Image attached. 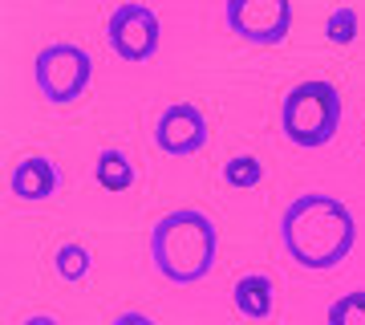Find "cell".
Masks as SVG:
<instances>
[{
    "mask_svg": "<svg viewBox=\"0 0 365 325\" xmlns=\"http://www.w3.org/2000/svg\"><path fill=\"white\" fill-rule=\"evenodd\" d=\"M21 325H61L57 317H49V313H33V317H25Z\"/></svg>",
    "mask_w": 365,
    "mask_h": 325,
    "instance_id": "16",
    "label": "cell"
},
{
    "mask_svg": "<svg viewBox=\"0 0 365 325\" xmlns=\"http://www.w3.org/2000/svg\"><path fill=\"white\" fill-rule=\"evenodd\" d=\"M110 325H158L155 317H146V313H138V309H130V313H118Z\"/></svg>",
    "mask_w": 365,
    "mask_h": 325,
    "instance_id": "15",
    "label": "cell"
},
{
    "mask_svg": "<svg viewBox=\"0 0 365 325\" xmlns=\"http://www.w3.org/2000/svg\"><path fill=\"white\" fill-rule=\"evenodd\" d=\"M325 37L329 45H353V37H357V9H333L325 21Z\"/></svg>",
    "mask_w": 365,
    "mask_h": 325,
    "instance_id": "14",
    "label": "cell"
},
{
    "mask_svg": "<svg viewBox=\"0 0 365 325\" xmlns=\"http://www.w3.org/2000/svg\"><path fill=\"white\" fill-rule=\"evenodd\" d=\"M280 244L292 264L309 269V273H325V269H337L353 252L357 220L337 195H297L280 216Z\"/></svg>",
    "mask_w": 365,
    "mask_h": 325,
    "instance_id": "1",
    "label": "cell"
},
{
    "mask_svg": "<svg viewBox=\"0 0 365 325\" xmlns=\"http://www.w3.org/2000/svg\"><path fill=\"white\" fill-rule=\"evenodd\" d=\"M211 130H207V118L195 102H175L167 106L155 122V146L170 159H191L207 146Z\"/></svg>",
    "mask_w": 365,
    "mask_h": 325,
    "instance_id": "7",
    "label": "cell"
},
{
    "mask_svg": "<svg viewBox=\"0 0 365 325\" xmlns=\"http://www.w3.org/2000/svg\"><path fill=\"white\" fill-rule=\"evenodd\" d=\"M9 187H13L16 199H25V204H41V199H53L57 187H61V175H57V163L45 155H29L21 159L9 175Z\"/></svg>",
    "mask_w": 365,
    "mask_h": 325,
    "instance_id": "8",
    "label": "cell"
},
{
    "mask_svg": "<svg viewBox=\"0 0 365 325\" xmlns=\"http://www.w3.org/2000/svg\"><path fill=\"white\" fill-rule=\"evenodd\" d=\"M220 256V228L199 208H179L158 216L150 228V260L170 285H199L211 276Z\"/></svg>",
    "mask_w": 365,
    "mask_h": 325,
    "instance_id": "2",
    "label": "cell"
},
{
    "mask_svg": "<svg viewBox=\"0 0 365 325\" xmlns=\"http://www.w3.org/2000/svg\"><path fill=\"white\" fill-rule=\"evenodd\" d=\"M280 130L292 146L317 151V146L333 143V134L341 130V94L333 81L309 78L297 81L280 102Z\"/></svg>",
    "mask_w": 365,
    "mask_h": 325,
    "instance_id": "3",
    "label": "cell"
},
{
    "mask_svg": "<svg viewBox=\"0 0 365 325\" xmlns=\"http://www.w3.org/2000/svg\"><path fill=\"white\" fill-rule=\"evenodd\" d=\"M260 179H264V163L256 155H235L223 163V183L227 187L248 191V187H260Z\"/></svg>",
    "mask_w": 365,
    "mask_h": 325,
    "instance_id": "12",
    "label": "cell"
},
{
    "mask_svg": "<svg viewBox=\"0 0 365 325\" xmlns=\"http://www.w3.org/2000/svg\"><path fill=\"white\" fill-rule=\"evenodd\" d=\"M93 179H98V187L102 191H130L134 179H138V171H134V163L122 151H102L98 155V163H93Z\"/></svg>",
    "mask_w": 365,
    "mask_h": 325,
    "instance_id": "10",
    "label": "cell"
},
{
    "mask_svg": "<svg viewBox=\"0 0 365 325\" xmlns=\"http://www.w3.org/2000/svg\"><path fill=\"white\" fill-rule=\"evenodd\" d=\"M90 78H93V57L81 45L53 41V45H45L33 57V86L53 106L78 102L81 94L90 90Z\"/></svg>",
    "mask_w": 365,
    "mask_h": 325,
    "instance_id": "4",
    "label": "cell"
},
{
    "mask_svg": "<svg viewBox=\"0 0 365 325\" xmlns=\"http://www.w3.org/2000/svg\"><path fill=\"white\" fill-rule=\"evenodd\" d=\"M106 41H110V49L114 57L130 65H143L150 61L158 53V41H163V25H158V13L150 4H118L114 13H110V25H106Z\"/></svg>",
    "mask_w": 365,
    "mask_h": 325,
    "instance_id": "5",
    "label": "cell"
},
{
    "mask_svg": "<svg viewBox=\"0 0 365 325\" xmlns=\"http://www.w3.org/2000/svg\"><path fill=\"white\" fill-rule=\"evenodd\" d=\"M223 21L248 45H284L292 33V4L288 0H227Z\"/></svg>",
    "mask_w": 365,
    "mask_h": 325,
    "instance_id": "6",
    "label": "cell"
},
{
    "mask_svg": "<svg viewBox=\"0 0 365 325\" xmlns=\"http://www.w3.org/2000/svg\"><path fill=\"white\" fill-rule=\"evenodd\" d=\"M53 269H57V276L66 281V285H81L86 276H90L93 269V256H90V248L86 244H61L57 252H53Z\"/></svg>",
    "mask_w": 365,
    "mask_h": 325,
    "instance_id": "11",
    "label": "cell"
},
{
    "mask_svg": "<svg viewBox=\"0 0 365 325\" xmlns=\"http://www.w3.org/2000/svg\"><path fill=\"white\" fill-rule=\"evenodd\" d=\"M329 325H365V289L341 293L329 305Z\"/></svg>",
    "mask_w": 365,
    "mask_h": 325,
    "instance_id": "13",
    "label": "cell"
},
{
    "mask_svg": "<svg viewBox=\"0 0 365 325\" xmlns=\"http://www.w3.org/2000/svg\"><path fill=\"white\" fill-rule=\"evenodd\" d=\"M232 301H235V309L244 313V317L264 321V317H272L276 289H272V281H268L264 273H248V276H240V281H235Z\"/></svg>",
    "mask_w": 365,
    "mask_h": 325,
    "instance_id": "9",
    "label": "cell"
}]
</instances>
